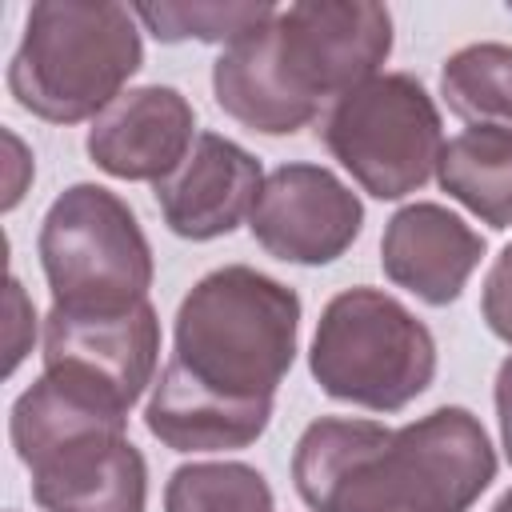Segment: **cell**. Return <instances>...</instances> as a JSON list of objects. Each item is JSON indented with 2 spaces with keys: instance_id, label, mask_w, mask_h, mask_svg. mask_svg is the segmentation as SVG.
I'll return each instance as SVG.
<instances>
[{
  "instance_id": "obj_9",
  "label": "cell",
  "mask_w": 512,
  "mask_h": 512,
  "mask_svg": "<svg viewBox=\"0 0 512 512\" xmlns=\"http://www.w3.org/2000/svg\"><path fill=\"white\" fill-rule=\"evenodd\" d=\"M160 352V324L152 304L128 312H64L52 308L44 324V372H56L116 408H132L152 380Z\"/></svg>"
},
{
  "instance_id": "obj_5",
  "label": "cell",
  "mask_w": 512,
  "mask_h": 512,
  "mask_svg": "<svg viewBox=\"0 0 512 512\" xmlns=\"http://www.w3.org/2000/svg\"><path fill=\"white\" fill-rule=\"evenodd\" d=\"M132 16L120 4H32L8 68L16 104L52 124H76L120 100L144 56Z\"/></svg>"
},
{
  "instance_id": "obj_8",
  "label": "cell",
  "mask_w": 512,
  "mask_h": 512,
  "mask_svg": "<svg viewBox=\"0 0 512 512\" xmlns=\"http://www.w3.org/2000/svg\"><path fill=\"white\" fill-rule=\"evenodd\" d=\"M328 152L376 200L416 192L440 164L444 136L432 96L404 72L372 76L324 116Z\"/></svg>"
},
{
  "instance_id": "obj_15",
  "label": "cell",
  "mask_w": 512,
  "mask_h": 512,
  "mask_svg": "<svg viewBox=\"0 0 512 512\" xmlns=\"http://www.w3.org/2000/svg\"><path fill=\"white\" fill-rule=\"evenodd\" d=\"M440 188L492 228H512V128L476 124L444 144Z\"/></svg>"
},
{
  "instance_id": "obj_13",
  "label": "cell",
  "mask_w": 512,
  "mask_h": 512,
  "mask_svg": "<svg viewBox=\"0 0 512 512\" xmlns=\"http://www.w3.org/2000/svg\"><path fill=\"white\" fill-rule=\"evenodd\" d=\"M484 256V240L440 204H408L388 220L380 264L384 272L420 296L424 304H452L472 268Z\"/></svg>"
},
{
  "instance_id": "obj_14",
  "label": "cell",
  "mask_w": 512,
  "mask_h": 512,
  "mask_svg": "<svg viewBox=\"0 0 512 512\" xmlns=\"http://www.w3.org/2000/svg\"><path fill=\"white\" fill-rule=\"evenodd\" d=\"M272 416V400H232L204 388L184 364L168 360L160 372L144 424L176 452H220L252 444Z\"/></svg>"
},
{
  "instance_id": "obj_11",
  "label": "cell",
  "mask_w": 512,
  "mask_h": 512,
  "mask_svg": "<svg viewBox=\"0 0 512 512\" xmlns=\"http://www.w3.org/2000/svg\"><path fill=\"white\" fill-rule=\"evenodd\" d=\"M260 188V164L240 144L204 132L180 168L156 184V204L176 236L212 240L228 236L244 216H252Z\"/></svg>"
},
{
  "instance_id": "obj_2",
  "label": "cell",
  "mask_w": 512,
  "mask_h": 512,
  "mask_svg": "<svg viewBox=\"0 0 512 512\" xmlns=\"http://www.w3.org/2000/svg\"><path fill=\"white\" fill-rule=\"evenodd\" d=\"M392 52V16L368 0H308L228 44L212 68L216 104L252 132L304 128L328 100L376 76Z\"/></svg>"
},
{
  "instance_id": "obj_19",
  "label": "cell",
  "mask_w": 512,
  "mask_h": 512,
  "mask_svg": "<svg viewBox=\"0 0 512 512\" xmlns=\"http://www.w3.org/2000/svg\"><path fill=\"white\" fill-rule=\"evenodd\" d=\"M484 320L500 340L512 344V244L496 256L484 280Z\"/></svg>"
},
{
  "instance_id": "obj_16",
  "label": "cell",
  "mask_w": 512,
  "mask_h": 512,
  "mask_svg": "<svg viewBox=\"0 0 512 512\" xmlns=\"http://www.w3.org/2000/svg\"><path fill=\"white\" fill-rule=\"evenodd\" d=\"M440 88L448 108L472 128L476 124L512 128V48L504 44L460 48L444 64Z\"/></svg>"
},
{
  "instance_id": "obj_18",
  "label": "cell",
  "mask_w": 512,
  "mask_h": 512,
  "mask_svg": "<svg viewBox=\"0 0 512 512\" xmlns=\"http://www.w3.org/2000/svg\"><path fill=\"white\" fill-rule=\"evenodd\" d=\"M136 16L152 28L156 40H212V44H236L264 28L276 8L272 4H144Z\"/></svg>"
},
{
  "instance_id": "obj_22",
  "label": "cell",
  "mask_w": 512,
  "mask_h": 512,
  "mask_svg": "<svg viewBox=\"0 0 512 512\" xmlns=\"http://www.w3.org/2000/svg\"><path fill=\"white\" fill-rule=\"evenodd\" d=\"M492 512H512V492H504V496H500V504H496Z\"/></svg>"
},
{
  "instance_id": "obj_20",
  "label": "cell",
  "mask_w": 512,
  "mask_h": 512,
  "mask_svg": "<svg viewBox=\"0 0 512 512\" xmlns=\"http://www.w3.org/2000/svg\"><path fill=\"white\" fill-rule=\"evenodd\" d=\"M496 412H500L504 452H508V460H512V356L500 364V376H496Z\"/></svg>"
},
{
  "instance_id": "obj_1",
  "label": "cell",
  "mask_w": 512,
  "mask_h": 512,
  "mask_svg": "<svg viewBox=\"0 0 512 512\" xmlns=\"http://www.w3.org/2000/svg\"><path fill=\"white\" fill-rule=\"evenodd\" d=\"M492 476V444L464 408H436L404 428L316 420L292 456L312 512H468Z\"/></svg>"
},
{
  "instance_id": "obj_7",
  "label": "cell",
  "mask_w": 512,
  "mask_h": 512,
  "mask_svg": "<svg viewBox=\"0 0 512 512\" xmlns=\"http://www.w3.org/2000/svg\"><path fill=\"white\" fill-rule=\"evenodd\" d=\"M40 264L52 308L128 312L148 300L152 248L128 204L100 184H76L48 208Z\"/></svg>"
},
{
  "instance_id": "obj_6",
  "label": "cell",
  "mask_w": 512,
  "mask_h": 512,
  "mask_svg": "<svg viewBox=\"0 0 512 512\" xmlns=\"http://www.w3.org/2000/svg\"><path fill=\"white\" fill-rule=\"evenodd\" d=\"M312 376L336 400L396 412L432 384L436 340L400 300L376 288H352L320 316Z\"/></svg>"
},
{
  "instance_id": "obj_21",
  "label": "cell",
  "mask_w": 512,
  "mask_h": 512,
  "mask_svg": "<svg viewBox=\"0 0 512 512\" xmlns=\"http://www.w3.org/2000/svg\"><path fill=\"white\" fill-rule=\"evenodd\" d=\"M8 304H12V340H8V372L20 364V356H24V340H20V328L28 324L32 328V320L24 316V292H20V284L12 280L8 284Z\"/></svg>"
},
{
  "instance_id": "obj_17",
  "label": "cell",
  "mask_w": 512,
  "mask_h": 512,
  "mask_svg": "<svg viewBox=\"0 0 512 512\" xmlns=\"http://www.w3.org/2000/svg\"><path fill=\"white\" fill-rule=\"evenodd\" d=\"M164 512H272V488L248 464H188L172 472Z\"/></svg>"
},
{
  "instance_id": "obj_12",
  "label": "cell",
  "mask_w": 512,
  "mask_h": 512,
  "mask_svg": "<svg viewBox=\"0 0 512 512\" xmlns=\"http://www.w3.org/2000/svg\"><path fill=\"white\" fill-rule=\"evenodd\" d=\"M192 128V104L176 88H132L96 116L88 132V156L108 176L160 184L196 144Z\"/></svg>"
},
{
  "instance_id": "obj_4",
  "label": "cell",
  "mask_w": 512,
  "mask_h": 512,
  "mask_svg": "<svg viewBox=\"0 0 512 512\" xmlns=\"http://www.w3.org/2000/svg\"><path fill=\"white\" fill-rule=\"evenodd\" d=\"M300 300L252 268L208 272L176 312V364L232 400H272L292 368Z\"/></svg>"
},
{
  "instance_id": "obj_3",
  "label": "cell",
  "mask_w": 512,
  "mask_h": 512,
  "mask_svg": "<svg viewBox=\"0 0 512 512\" xmlns=\"http://www.w3.org/2000/svg\"><path fill=\"white\" fill-rule=\"evenodd\" d=\"M128 412L44 372L12 408V444L44 512H144V456L124 436Z\"/></svg>"
},
{
  "instance_id": "obj_10",
  "label": "cell",
  "mask_w": 512,
  "mask_h": 512,
  "mask_svg": "<svg viewBox=\"0 0 512 512\" xmlns=\"http://www.w3.org/2000/svg\"><path fill=\"white\" fill-rule=\"evenodd\" d=\"M248 224L276 260L328 264L360 236L364 208L328 168L284 164L264 180Z\"/></svg>"
}]
</instances>
